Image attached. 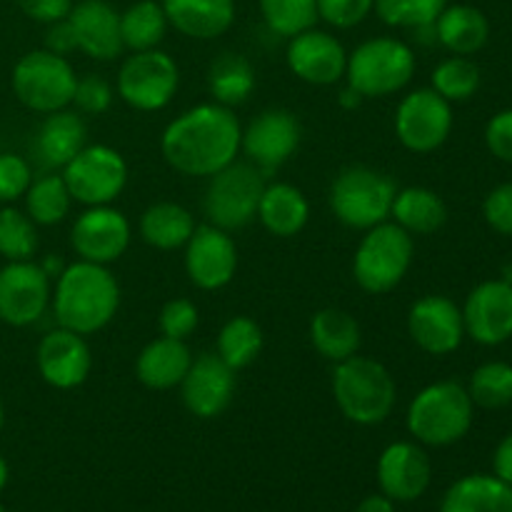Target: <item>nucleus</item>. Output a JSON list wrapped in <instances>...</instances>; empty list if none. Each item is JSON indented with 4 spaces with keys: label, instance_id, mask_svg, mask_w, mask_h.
<instances>
[{
    "label": "nucleus",
    "instance_id": "nucleus-1",
    "mask_svg": "<svg viewBox=\"0 0 512 512\" xmlns=\"http://www.w3.org/2000/svg\"><path fill=\"white\" fill-rule=\"evenodd\" d=\"M243 125L233 108L200 103L170 120L160 138L165 163L188 178H210L235 163L240 153Z\"/></svg>",
    "mask_w": 512,
    "mask_h": 512
},
{
    "label": "nucleus",
    "instance_id": "nucleus-2",
    "mask_svg": "<svg viewBox=\"0 0 512 512\" xmlns=\"http://www.w3.org/2000/svg\"><path fill=\"white\" fill-rule=\"evenodd\" d=\"M55 323L78 335H95L113 323L120 308V285L108 265L75 260L55 278Z\"/></svg>",
    "mask_w": 512,
    "mask_h": 512
},
{
    "label": "nucleus",
    "instance_id": "nucleus-3",
    "mask_svg": "<svg viewBox=\"0 0 512 512\" xmlns=\"http://www.w3.org/2000/svg\"><path fill=\"white\" fill-rule=\"evenodd\" d=\"M333 398L340 413L355 425H380L398 403V385L383 363L353 355L335 365Z\"/></svg>",
    "mask_w": 512,
    "mask_h": 512
},
{
    "label": "nucleus",
    "instance_id": "nucleus-4",
    "mask_svg": "<svg viewBox=\"0 0 512 512\" xmlns=\"http://www.w3.org/2000/svg\"><path fill=\"white\" fill-rule=\"evenodd\" d=\"M473 410L475 405L465 385L455 380H440V383L425 385L410 400L405 423L415 443L445 448L468 435L473 425Z\"/></svg>",
    "mask_w": 512,
    "mask_h": 512
},
{
    "label": "nucleus",
    "instance_id": "nucleus-5",
    "mask_svg": "<svg viewBox=\"0 0 512 512\" xmlns=\"http://www.w3.org/2000/svg\"><path fill=\"white\" fill-rule=\"evenodd\" d=\"M398 185L383 170L368 165H348L335 175L328 203L335 218L353 230H370L390 220Z\"/></svg>",
    "mask_w": 512,
    "mask_h": 512
},
{
    "label": "nucleus",
    "instance_id": "nucleus-6",
    "mask_svg": "<svg viewBox=\"0 0 512 512\" xmlns=\"http://www.w3.org/2000/svg\"><path fill=\"white\" fill-rule=\"evenodd\" d=\"M415 53L405 40L380 35L360 43L353 53H348L345 83L358 90L365 100L388 98L400 93L413 80Z\"/></svg>",
    "mask_w": 512,
    "mask_h": 512
},
{
    "label": "nucleus",
    "instance_id": "nucleus-7",
    "mask_svg": "<svg viewBox=\"0 0 512 512\" xmlns=\"http://www.w3.org/2000/svg\"><path fill=\"white\" fill-rule=\"evenodd\" d=\"M413 258V235L405 233L393 220H385L365 230L353 255V278L365 293L385 295L403 283Z\"/></svg>",
    "mask_w": 512,
    "mask_h": 512
},
{
    "label": "nucleus",
    "instance_id": "nucleus-8",
    "mask_svg": "<svg viewBox=\"0 0 512 512\" xmlns=\"http://www.w3.org/2000/svg\"><path fill=\"white\" fill-rule=\"evenodd\" d=\"M78 75L68 58L50 50H30L15 63L10 85L20 105L40 115L70 108Z\"/></svg>",
    "mask_w": 512,
    "mask_h": 512
},
{
    "label": "nucleus",
    "instance_id": "nucleus-9",
    "mask_svg": "<svg viewBox=\"0 0 512 512\" xmlns=\"http://www.w3.org/2000/svg\"><path fill=\"white\" fill-rule=\"evenodd\" d=\"M265 190V173L253 163H230L208 178L203 210L208 223L220 230L245 228L258 218L260 195Z\"/></svg>",
    "mask_w": 512,
    "mask_h": 512
},
{
    "label": "nucleus",
    "instance_id": "nucleus-10",
    "mask_svg": "<svg viewBox=\"0 0 512 512\" xmlns=\"http://www.w3.org/2000/svg\"><path fill=\"white\" fill-rule=\"evenodd\" d=\"M180 88V68L165 50H140L123 60L115 80V93L140 113H155L173 103Z\"/></svg>",
    "mask_w": 512,
    "mask_h": 512
},
{
    "label": "nucleus",
    "instance_id": "nucleus-11",
    "mask_svg": "<svg viewBox=\"0 0 512 512\" xmlns=\"http://www.w3.org/2000/svg\"><path fill=\"white\" fill-rule=\"evenodd\" d=\"M60 175L75 203L85 208L113 205L128 185V163L115 148L95 143L85 145Z\"/></svg>",
    "mask_w": 512,
    "mask_h": 512
},
{
    "label": "nucleus",
    "instance_id": "nucleus-12",
    "mask_svg": "<svg viewBox=\"0 0 512 512\" xmlns=\"http://www.w3.org/2000/svg\"><path fill=\"white\" fill-rule=\"evenodd\" d=\"M393 128L405 150L433 153L453 133V103L433 88L410 90L398 103Z\"/></svg>",
    "mask_w": 512,
    "mask_h": 512
},
{
    "label": "nucleus",
    "instance_id": "nucleus-13",
    "mask_svg": "<svg viewBox=\"0 0 512 512\" xmlns=\"http://www.w3.org/2000/svg\"><path fill=\"white\" fill-rule=\"evenodd\" d=\"M53 280L35 260H15L0 268V320L10 328L35 325L50 308Z\"/></svg>",
    "mask_w": 512,
    "mask_h": 512
},
{
    "label": "nucleus",
    "instance_id": "nucleus-14",
    "mask_svg": "<svg viewBox=\"0 0 512 512\" xmlns=\"http://www.w3.org/2000/svg\"><path fill=\"white\" fill-rule=\"evenodd\" d=\"M130 240H133L130 220L113 205L85 208L70 228V245L75 255L88 263H115L130 248Z\"/></svg>",
    "mask_w": 512,
    "mask_h": 512
},
{
    "label": "nucleus",
    "instance_id": "nucleus-15",
    "mask_svg": "<svg viewBox=\"0 0 512 512\" xmlns=\"http://www.w3.org/2000/svg\"><path fill=\"white\" fill-rule=\"evenodd\" d=\"M300 138L303 128L295 113L285 108H268L245 125L240 150L248 155L255 168L268 173L293 158L295 150L300 148Z\"/></svg>",
    "mask_w": 512,
    "mask_h": 512
},
{
    "label": "nucleus",
    "instance_id": "nucleus-16",
    "mask_svg": "<svg viewBox=\"0 0 512 512\" xmlns=\"http://www.w3.org/2000/svg\"><path fill=\"white\" fill-rule=\"evenodd\" d=\"M185 273L200 290H220L238 273V245L228 230L205 223L185 243Z\"/></svg>",
    "mask_w": 512,
    "mask_h": 512
},
{
    "label": "nucleus",
    "instance_id": "nucleus-17",
    "mask_svg": "<svg viewBox=\"0 0 512 512\" xmlns=\"http://www.w3.org/2000/svg\"><path fill=\"white\" fill-rule=\"evenodd\" d=\"M285 63H288L290 73L303 83L328 88L345 78L348 50L328 30L308 28L288 40Z\"/></svg>",
    "mask_w": 512,
    "mask_h": 512
},
{
    "label": "nucleus",
    "instance_id": "nucleus-18",
    "mask_svg": "<svg viewBox=\"0 0 512 512\" xmlns=\"http://www.w3.org/2000/svg\"><path fill=\"white\" fill-rule=\"evenodd\" d=\"M235 370L218 358V353H200L193 358L185 373L180 398L190 415L200 420H213L230 408L235 398Z\"/></svg>",
    "mask_w": 512,
    "mask_h": 512
},
{
    "label": "nucleus",
    "instance_id": "nucleus-19",
    "mask_svg": "<svg viewBox=\"0 0 512 512\" xmlns=\"http://www.w3.org/2000/svg\"><path fill=\"white\" fill-rule=\"evenodd\" d=\"M408 333L413 343L428 355L455 353L463 345V308L445 295H423L410 305Z\"/></svg>",
    "mask_w": 512,
    "mask_h": 512
},
{
    "label": "nucleus",
    "instance_id": "nucleus-20",
    "mask_svg": "<svg viewBox=\"0 0 512 512\" xmlns=\"http://www.w3.org/2000/svg\"><path fill=\"white\" fill-rule=\"evenodd\" d=\"M35 365L38 373L50 388L73 390L88 380L93 370V353L85 335L73 333L65 328H53L40 338L35 350Z\"/></svg>",
    "mask_w": 512,
    "mask_h": 512
},
{
    "label": "nucleus",
    "instance_id": "nucleus-21",
    "mask_svg": "<svg viewBox=\"0 0 512 512\" xmlns=\"http://www.w3.org/2000/svg\"><path fill=\"white\" fill-rule=\"evenodd\" d=\"M465 335L480 345H500L512 338V283L485 280L470 290L463 308Z\"/></svg>",
    "mask_w": 512,
    "mask_h": 512
},
{
    "label": "nucleus",
    "instance_id": "nucleus-22",
    "mask_svg": "<svg viewBox=\"0 0 512 512\" xmlns=\"http://www.w3.org/2000/svg\"><path fill=\"white\" fill-rule=\"evenodd\" d=\"M433 465L420 443L398 440L383 450L378 460V485L393 503H410L428 490Z\"/></svg>",
    "mask_w": 512,
    "mask_h": 512
},
{
    "label": "nucleus",
    "instance_id": "nucleus-23",
    "mask_svg": "<svg viewBox=\"0 0 512 512\" xmlns=\"http://www.w3.org/2000/svg\"><path fill=\"white\" fill-rule=\"evenodd\" d=\"M68 23L78 50L88 58L108 63L125 50L120 38V13L108 0H80L70 10Z\"/></svg>",
    "mask_w": 512,
    "mask_h": 512
},
{
    "label": "nucleus",
    "instance_id": "nucleus-24",
    "mask_svg": "<svg viewBox=\"0 0 512 512\" xmlns=\"http://www.w3.org/2000/svg\"><path fill=\"white\" fill-rule=\"evenodd\" d=\"M170 28L193 40H215L235 23V0H163Z\"/></svg>",
    "mask_w": 512,
    "mask_h": 512
},
{
    "label": "nucleus",
    "instance_id": "nucleus-25",
    "mask_svg": "<svg viewBox=\"0 0 512 512\" xmlns=\"http://www.w3.org/2000/svg\"><path fill=\"white\" fill-rule=\"evenodd\" d=\"M190 363H193V353H190L185 340L160 335V338L150 340L138 353L135 378L148 390H173L183 383Z\"/></svg>",
    "mask_w": 512,
    "mask_h": 512
},
{
    "label": "nucleus",
    "instance_id": "nucleus-26",
    "mask_svg": "<svg viewBox=\"0 0 512 512\" xmlns=\"http://www.w3.org/2000/svg\"><path fill=\"white\" fill-rule=\"evenodd\" d=\"M88 145V125L78 110H55L45 115L35 135V150L48 168L63 170Z\"/></svg>",
    "mask_w": 512,
    "mask_h": 512
},
{
    "label": "nucleus",
    "instance_id": "nucleus-27",
    "mask_svg": "<svg viewBox=\"0 0 512 512\" xmlns=\"http://www.w3.org/2000/svg\"><path fill=\"white\" fill-rule=\"evenodd\" d=\"M258 220L275 238H295L310 220V203L290 183H265L258 205Z\"/></svg>",
    "mask_w": 512,
    "mask_h": 512
},
{
    "label": "nucleus",
    "instance_id": "nucleus-28",
    "mask_svg": "<svg viewBox=\"0 0 512 512\" xmlns=\"http://www.w3.org/2000/svg\"><path fill=\"white\" fill-rule=\"evenodd\" d=\"M310 343L325 360L338 365L358 355L360 343H363L360 323L348 310L323 308L310 320Z\"/></svg>",
    "mask_w": 512,
    "mask_h": 512
},
{
    "label": "nucleus",
    "instance_id": "nucleus-29",
    "mask_svg": "<svg viewBox=\"0 0 512 512\" xmlns=\"http://www.w3.org/2000/svg\"><path fill=\"white\" fill-rule=\"evenodd\" d=\"M435 38L453 55H475L490 38V23L475 5H445L435 20Z\"/></svg>",
    "mask_w": 512,
    "mask_h": 512
},
{
    "label": "nucleus",
    "instance_id": "nucleus-30",
    "mask_svg": "<svg viewBox=\"0 0 512 512\" xmlns=\"http://www.w3.org/2000/svg\"><path fill=\"white\" fill-rule=\"evenodd\" d=\"M195 228H198L195 215L185 205L173 203V200H160V203L148 205L138 223L140 238L155 250L185 248Z\"/></svg>",
    "mask_w": 512,
    "mask_h": 512
},
{
    "label": "nucleus",
    "instance_id": "nucleus-31",
    "mask_svg": "<svg viewBox=\"0 0 512 512\" xmlns=\"http://www.w3.org/2000/svg\"><path fill=\"white\" fill-rule=\"evenodd\" d=\"M390 220L413 238L415 235H433L448 220V205L435 190L423 188V185L398 188L393 210H390Z\"/></svg>",
    "mask_w": 512,
    "mask_h": 512
},
{
    "label": "nucleus",
    "instance_id": "nucleus-32",
    "mask_svg": "<svg viewBox=\"0 0 512 512\" xmlns=\"http://www.w3.org/2000/svg\"><path fill=\"white\" fill-rule=\"evenodd\" d=\"M440 512H512V485L495 475H468L450 485Z\"/></svg>",
    "mask_w": 512,
    "mask_h": 512
},
{
    "label": "nucleus",
    "instance_id": "nucleus-33",
    "mask_svg": "<svg viewBox=\"0 0 512 512\" xmlns=\"http://www.w3.org/2000/svg\"><path fill=\"white\" fill-rule=\"evenodd\" d=\"M255 85V68L245 55L240 53H223L210 63L208 68V93L213 103L235 108L243 105L253 95Z\"/></svg>",
    "mask_w": 512,
    "mask_h": 512
},
{
    "label": "nucleus",
    "instance_id": "nucleus-34",
    "mask_svg": "<svg viewBox=\"0 0 512 512\" xmlns=\"http://www.w3.org/2000/svg\"><path fill=\"white\" fill-rule=\"evenodd\" d=\"M168 28V15L158 0H135L130 8L120 13V38H123V48L130 53L160 48Z\"/></svg>",
    "mask_w": 512,
    "mask_h": 512
},
{
    "label": "nucleus",
    "instance_id": "nucleus-35",
    "mask_svg": "<svg viewBox=\"0 0 512 512\" xmlns=\"http://www.w3.org/2000/svg\"><path fill=\"white\" fill-rule=\"evenodd\" d=\"M263 345V328L248 315H235L220 328L215 353L238 373V370L248 368L258 360V355L263 353Z\"/></svg>",
    "mask_w": 512,
    "mask_h": 512
},
{
    "label": "nucleus",
    "instance_id": "nucleus-36",
    "mask_svg": "<svg viewBox=\"0 0 512 512\" xmlns=\"http://www.w3.org/2000/svg\"><path fill=\"white\" fill-rule=\"evenodd\" d=\"M23 200L28 218L33 220L35 225H45V228H48V225L63 223L75 203L60 173H48L40 175V178H33V183H30Z\"/></svg>",
    "mask_w": 512,
    "mask_h": 512
},
{
    "label": "nucleus",
    "instance_id": "nucleus-37",
    "mask_svg": "<svg viewBox=\"0 0 512 512\" xmlns=\"http://www.w3.org/2000/svg\"><path fill=\"white\" fill-rule=\"evenodd\" d=\"M38 245V225L28 218V213L15 205H3L0 208V255L8 263L33 260Z\"/></svg>",
    "mask_w": 512,
    "mask_h": 512
},
{
    "label": "nucleus",
    "instance_id": "nucleus-38",
    "mask_svg": "<svg viewBox=\"0 0 512 512\" xmlns=\"http://www.w3.org/2000/svg\"><path fill=\"white\" fill-rule=\"evenodd\" d=\"M260 15L270 33L293 38L318 23V0H260Z\"/></svg>",
    "mask_w": 512,
    "mask_h": 512
},
{
    "label": "nucleus",
    "instance_id": "nucleus-39",
    "mask_svg": "<svg viewBox=\"0 0 512 512\" xmlns=\"http://www.w3.org/2000/svg\"><path fill=\"white\" fill-rule=\"evenodd\" d=\"M433 90L443 95L448 103H463L470 100L480 88V68L468 55H453L433 70Z\"/></svg>",
    "mask_w": 512,
    "mask_h": 512
},
{
    "label": "nucleus",
    "instance_id": "nucleus-40",
    "mask_svg": "<svg viewBox=\"0 0 512 512\" xmlns=\"http://www.w3.org/2000/svg\"><path fill=\"white\" fill-rule=\"evenodd\" d=\"M468 395L473 405H480L485 410H500L512 403V365L500 363H485L475 368L470 375Z\"/></svg>",
    "mask_w": 512,
    "mask_h": 512
},
{
    "label": "nucleus",
    "instance_id": "nucleus-41",
    "mask_svg": "<svg viewBox=\"0 0 512 512\" xmlns=\"http://www.w3.org/2000/svg\"><path fill=\"white\" fill-rule=\"evenodd\" d=\"M448 0H375V13L390 28L418 30L433 25Z\"/></svg>",
    "mask_w": 512,
    "mask_h": 512
},
{
    "label": "nucleus",
    "instance_id": "nucleus-42",
    "mask_svg": "<svg viewBox=\"0 0 512 512\" xmlns=\"http://www.w3.org/2000/svg\"><path fill=\"white\" fill-rule=\"evenodd\" d=\"M115 100V90L103 75H78V83H75V93H73V103L75 110L80 115H105L110 108H113Z\"/></svg>",
    "mask_w": 512,
    "mask_h": 512
},
{
    "label": "nucleus",
    "instance_id": "nucleus-43",
    "mask_svg": "<svg viewBox=\"0 0 512 512\" xmlns=\"http://www.w3.org/2000/svg\"><path fill=\"white\" fill-rule=\"evenodd\" d=\"M200 323V310L193 300L173 298L160 308L158 328L160 335L173 340H188Z\"/></svg>",
    "mask_w": 512,
    "mask_h": 512
},
{
    "label": "nucleus",
    "instance_id": "nucleus-44",
    "mask_svg": "<svg viewBox=\"0 0 512 512\" xmlns=\"http://www.w3.org/2000/svg\"><path fill=\"white\" fill-rule=\"evenodd\" d=\"M33 183V168L15 153H0V203L13 205Z\"/></svg>",
    "mask_w": 512,
    "mask_h": 512
},
{
    "label": "nucleus",
    "instance_id": "nucleus-45",
    "mask_svg": "<svg viewBox=\"0 0 512 512\" xmlns=\"http://www.w3.org/2000/svg\"><path fill=\"white\" fill-rule=\"evenodd\" d=\"M375 10V0H318V18L338 30L363 23Z\"/></svg>",
    "mask_w": 512,
    "mask_h": 512
},
{
    "label": "nucleus",
    "instance_id": "nucleus-46",
    "mask_svg": "<svg viewBox=\"0 0 512 512\" xmlns=\"http://www.w3.org/2000/svg\"><path fill=\"white\" fill-rule=\"evenodd\" d=\"M483 215L490 228L512 238V183H503L490 190L483 203Z\"/></svg>",
    "mask_w": 512,
    "mask_h": 512
},
{
    "label": "nucleus",
    "instance_id": "nucleus-47",
    "mask_svg": "<svg viewBox=\"0 0 512 512\" xmlns=\"http://www.w3.org/2000/svg\"><path fill=\"white\" fill-rule=\"evenodd\" d=\"M485 143L498 160L512 163V108L500 110L485 128Z\"/></svg>",
    "mask_w": 512,
    "mask_h": 512
},
{
    "label": "nucleus",
    "instance_id": "nucleus-48",
    "mask_svg": "<svg viewBox=\"0 0 512 512\" xmlns=\"http://www.w3.org/2000/svg\"><path fill=\"white\" fill-rule=\"evenodd\" d=\"M73 5V0H18V8L23 10L25 18L43 25L65 20L70 10H73Z\"/></svg>",
    "mask_w": 512,
    "mask_h": 512
},
{
    "label": "nucleus",
    "instance_id": "nucleus-49",
    "mask_svg": "<svg viewBox=\"0 0 512 512\" xmlns=\"http://www.w3.org/2000/svg\"><path fill=\"white\" fill-rule=\"evenodd\" d=\"M45 50H50V53H55V55H63V58H68L70 53H75V50H78L75 33H73V28H70L68 18L48 25V30H45Z\"/></svg>",
    "mask_w": 512,
    "mask_h": 512
},
{
    "label": "nucleus",
    "instance_id": "nucleus-50",
    "mask_svg": "<svg viewBox=\"0 0 512 512\" xmlns=\"http://www.w3.org/2000/svg\"><path fill=\"white\" fill-rule=\"evenodd\" d=\"M493 470H495V478H500L503 483L512 485V433L498 445V450H495Z\"/></svg>",
    "mask_w": 512,
    "mask_h": 512
},
{
    "label": "nucleus",
    "instance_id": "nucleus-51",
    "mask_svg": "<svg viewBox=\"0 0 512 512\" xmlns=\"http://www.w3.org/2000/svg\"><path fill=\"white\" fill-rule=\"evenodd\" d=\"M355 512H395V503L388 495H368Z\"/></svg>",
    "mask_w": 512,
    "mask_h": 512
},
{
    "label": "nucleus",
    "instance_id": "nucleus-52",
    "mask_svg": "<svg viewBox=\"0 0 512 512\" xmlns=\"http://www.w3.org/2000/svg\"><path fill=\"white\" fill-rule=\"evenodd\" d=\"M363 95L358 93V90L355 88H350L348 83H345V88L340 90L338 93V103H340V108H345V110H355V108H360V103H363Z\"/></svg>",
    "mask_w": 512,
    "mask_h": 512
},
{
    "label": "nucleus",
    "instance_id": "nucleus-53",
    "mask_svg": "<svg viewBox=\"0 0 512 512\" xmlns=\"http://www.w3.org/2000/svg\"><path fill=\"white\" fill-rule=\"evenodd\" d=\"M40 268H43L45 273H48L50 280H55L65 270V263L60 258H53V255H48V258H45L43 263H40Z\"/></svg>",
    "mask_w": 512,
    "mask_h": 512
},
{
    "label": "nucleus",
    "instance_id": "nucleus-54",
    "mask_svg": "<svg viewBox=\"0 0 512 512\" xmlns=\"http://www.w3.org/2000/svg\"><path fill=\"white\" fill-rule=\"evenodd\" d=\"M8 463H5V458L0 455V493H3V488L8 485Z\"/></svg>",
    "mask_w": 512,
    "mask_h": 512
},
{
    "label": "nucleus",
    "instance_id": "nucleus-55",
    "mask_svg": "<svg viewBox=\"0 0 512 512\" xmlns=\"http://www.w3.org/2000/svg\"><path fill=\"white\" fill-rule=\"evenodd\" d=\"M5 425V408H3V400H0V430H3Z\"/></svg>",
    "mask_w": 512,
    "mask_h": 512
},
{
    "label": "nucleus",
    "instance_id": "nucleus-56",
    "mask_svg": "<svg viewBox=\"0 0 512 512\" xmlns=\"http://www.w3.org/2000/svg\"><path fill=\"white\" fill-rule=\"evenodd\" d=\"M0 512H5V508H3V505H0Z\"/></svg>",
    "mask_w": 512,
    "mask_h": 512
}]
</instances>
